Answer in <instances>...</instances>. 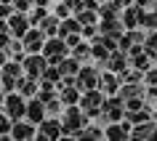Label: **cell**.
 Masks as SVG:
<instances>
[{
    "label": "cell",
    "instance_id": "obj_14",
    "mask_svg": "<svg viewBox=\"0 0 157 141\" xmlns=\"http://www.w3.org/2000/svg\"><path fill=\"white\" fill-rule=\"evenodd\" d=\"M24 117H27V120H29V123H35V125H37V123H40V120H43V117H45V104H43L40 99H35V96H32V99L27 101Z\"/></svg>",
    "mask_w": 157,
    "mask_h": 141
},
{
    "label": "cell",
    "instance_id": "obj_16",
    "mask_svg": "<svg viewBox=\"0 0 157 141\" xmlns=\"http://www.w3.org/2000/svg\"><path fill=\"white\" fill-rule=\"evenodd\" d=\"M8 29H11L13 37H21V35L29 29V19H27L21 11H19V13H11L8 16Z\"/></svg>",
    "mask_w": 157,
    "mask_h": 141
},
{
    "label": "cell",
    "instance_id": "obj_10",
    "mask_svg": "<svg viewBox=\"0 0 157 141\" xmlns=\"http://www.w3.org/2000/svg\"><path fill=\"white\" fill-rule=\"evenodd\" d=\"M43 43H45V35H43L40 27H37V29H27V32L21 35V48H24L27 53H40Z\"/></svg>",
    "mask_w": 157,
    "mask_h": 141
},
{
    "label": "cell",
    "instance_id": "obj_29",
    "mask_svg": "<svg viewBox=\"0 0 157 141\" xmlns=\"http://www.w3.org/2000/svg\"><path fill=\"white\" fill-rule=\"evenodd\" d=\"M96 3H104V0H96Z\"/></svg>",
    "mask_w": 157,
    "mask_h": 141
},
{
    "label": "cell",
    "instance_id": "obj_19",
    "mask_svg": "<svg viewBox=\"0 0 157 141\" xmlns=\"http://www.w3.org/2000/svg\"><path fill=\"white\" fill-rule=\"evenodd\" d=\"M139 27L141 29H157V11H144L141 8V19H139Z\"/></svg>",
    "mask_w": 157,
    "mask_h": 141
},
{
    "label": "cell",
    "instance_id": "obj_1",
    "mask_svg": "<svg viewBox=\"0 0 157 141\" xmlns=\"http://www.w3.org/2000/svg\"><path fill=\"white\" fill-rule=\"evenodd\" d=\"M59 123H61V136H75L83 125H88V115H85L77 104H69V107L64 109V115H61Z\"/></svg>",
    "mask_w": 157,
    "mask_h": 141
},
{
    "label": "cell",
    "instance_id": "obj_28",
    "mask_svg": "<svg viewBox=\"0 0 157 141\" xmlns=\"http://www.w3.org/2000/svg\"><path fill=\"white\" fill-rule=\"evenodd\" d=\"M115 3H117V6H120V8H125V6H131L133 0H115Z\"/></svg>",
    "mask_w": 157,
    "mask_h": 141
},
{
    "label": "cell",
    "instance_id": "obj_6",
    "mask_svg": "<svg viewBox=\"0 0 157 141\" xmlns=\"http://www.w3.org/2000/svg\"><path fill=\"white\" fill-rule=\"evenodd\" d=\"M131 139L133 141H157V120H144V123H136L131 128Z\"/></svg>",
    "mask_w": 157,
    "mask_h": 141
},
{
    "label": "cell",
    "instance_id": "obj_5",
    "mask_svg": "<svg viewBox=\"0 0 157 141\" xmlns=\"http://www.w3.org/2000/svg\"><path fill=\"white\" fill-rule=\"evenodd\" d=\"M131 120H115V123H107L104 125V139L109 141H125V139H131Z\"/></svg>",
    "mask_w": 157,
    "mask_h": 141
},
{
    "label": "cell",
    "instance_id": "obj_2",
    "mask_svg": "<svg viewBox=\"0 0 157 141\" xmlns=\"http://www.w3.org/2000/svg\"><path fill=\"white\" fill-rule=\"evenodd\" d=\"M104 93L99 91V88H88V91H83V96H80V109H83L88 117H99L101 107H104Z\"/></svg>",
    "mask_w": 157,
    "mask_h": 141
},
{
    "label": "cell",
    "instance_id": "obj_30",
    "mask_svg": "<svg viewBox=\"0 0 157 141\" xmlns=\"http://www.w3.org/2000/svg\"><path fill=\"white\" fill-rule=\"evenodd\" d=\"M0 104H3V96H0Z\"/></svg>",
    "mask_w": 157,
    "mask_h": 141
},
{
    "label": "cell",
    "instance_id": "obj_11",
    "mask_svg": "<svg viewBox=\"0 0 157 141\" xmlns=\"http://www.w3.org/2000/svg\"><path fill=\"white\" fill-rule=\"evenodd\" d=\"M104 96H115L117 91H120V75L117 72H99V85H96Z\"/></svg>",
    "mask_w": 157,
    "mask_h": 141
},
{
    "label": "cell",
    "instance_id": "obj_9",
    "mask_svg": "<svg viewBox=\"0 0 157 141\" xmlns=\"http://www.w3.org/2000/svg\"><path fill=\"white\" fill-rule=\"evenodd\" d=\"M37 125H40V131L35 133V139H40V141H45V139H61V123H59L56 117H43Z\"/></svg>",
    "mask_w": 157,
    "mask_h": 141
},
{
    "label": "cell",
    "instance_id": "obj_7",
    "mask_svg": "<svg viewBox=\"0 0 157 141\" xmlns=\"http://www.w3.org/2000/svg\"><path fill=\"white\" fill-rule=\"evenodd\" d=\"M45 64H48V59L43 56V53H29V56L21 61V69H24L27 77H35V80H40L43 69H45Z\"/></svg>",
    "mask_w": 157,
    "mask_h": 141
},
{
    "label": "cell",
    "instance_id": "obj_24",
    "mask_svg": "<svg viewBox=\"0 0 157 141\" xmlns=\"http://www.w3.org/2000/svg\"><path fill=\"white\" fill-rule=\"evenodd\" d=\"M11 123H13V120H11V117L6 115V112H3V115H0V136H8V131H11Z\"/></svg>",
    "mask_w": 157,
    "mask_h": 141
},
{
    "label": "cell",
    "instance_id": "obj_26",
    "mask_svg": "<svg viewBox=\"0 0 157 141\" xmlns=\"http://www.w3.org/2000/svg\"><path fill=\"white\" fill-rule=\"evenodd\" d=\"M32 3H35V0H13V8L24 13V11H29V6H32Z\"/></svg>",
    "mask_w": 157,
    "mask_h": 141
},
{
    "label": "cell",
    "instance_id": "obj_12",
    "mask_svg": "<svg viewBox=\"0 0 157 141\" xmlns=\"http://www.w3.org/2000/svg\"><path fill=\"white\" fill-rule=\"evenodd\" d=\"M104 64H107L109 72H117V75H120V72H125V69L131 67V61H128V53H125V51L115 48V51H109V56H107Z\"/></svg>",
    "mask_w": 157,
    "mask_h": 141
},
{
    "label": "cell",
    "instance_id": "obj_13",
    "mask_svg": "<svg viewBox=\"0 0 157 141\" xmlns=\"http://www.w3.org/2000/svg\"><path fill=\"white\" fill-rule=\"evenodd\" d=\"M35 123H29V120H13L11 123V131H8V136L11 139H21V141H27V139H35Z\"/></svg>",
    "mask_w": 157,
    "mask_h": 141
},
{
    "label": "cell",
    "instance_id": "obj_25",
    "mask_svg": "<svg viewBox=\"0 0 157 141\" xmlns=\"http://www.w3.org/2000/svg\"><path fill=\"white\" fill-rule=\"evenodd\" d=\"M69 13H72V6H69L67 0L61 3V6H56V16H59V19H67Z\"/></svg>",
    "mask_w": 157,
    "mask_h": 141
},
{
    "label": "cell",
    "instance_id": "obj_4",
    "mask_svg": "<svg viewBox=\"0 0 157 141\" xmlns=\"http://www.w3.org/2000/svg\"><path fill=\"white\" fill-rule=\"evenodd\" d=\"M3 107H6V115H8L11 120H21V117H24V109H27V99L21 93L8 91V96L3 99Z\"/></svg>",
    "mask_w": 157,
    "mask_h": 141
},
{
    "label": "cell",
    "instance_id": "obj_8",
    "mask_svg": "<svg viewBox=\"0 0 157 141\" xmlns=\"http://www.w3.org/2000/svg\"><path fill=\"white\" fill-rule=\"evenodd\" d=\"M75 85H77L80 93L88 91V88H96V85H99V69H93V67H80L77 75H75Z\"/></svg>",
    "mask_w": 157,
    "mask_h": 141
},
{
    "label": "cell",
    "instance_id": "obj_27",
    "mask_svg": "<svg viewBox=\"0 0 157 141\" xmlns=\"http://www.w3.org/2000/svg\"><path fill=\"white\" fill-rule=\"evenodd\" d=\"M152 3L155 0H133V6H139V8H152Z\"/></svg>",
    "mask_w": 157,
    "mask_h": 141
},
{
    "label": "cell",
    "instance_id": "obj_17",
    "mask_svg": "<svg viewBox=\"0 0 157 141\" xmlns=\"http://www.w3.org/2000/svg\"><path fill=\"white\" fill-rule=\"evenodd\" d=\"M59 88H61V91H59V99H61V104H67V107H69V104H77V101H80V91H77V85H59Z\"/></svg>",
    "mask_w": 157,
    "mask_h": 141
},
{
    "label": "cell",
    "instance_id": "obj_18",
    "mask_svg": "<svg viewBox=\"0 0 157 141\" xmlns=\"http://www.w3.org/2000/svg\"><path fill=\"white\" fill-rule=\"evenodd\" d=\"M16 85H19V93L24 96V99H32V96H37V80L35 77H19L16 80Z\"/></svg>",
    "mask_w": 157,
    "mask_h": 141
},
{
    "label": "cell",
    "instance_id": "obj_21",
    "mask_svg": "<svg viewBox=\"0 0 157 141\" xmlns=\"http://www.w3.org/2000/svg\"><path fill=\"white\" fill-rule=\"evenodd\" d=\"M37 24H40L43 35H56V29H59V16H43Z\"/></svg>",
    "mask_w": 157,
    "mask_h": 141
},
{
    "label": "cell",
    "instance_id": "obj_3",
    "mask_svg": "<svg viewBox=\"0 0 157 141\" xmlns=\"http://www.w3.org/2000/svg\"><path fill=\"white\" fill-rule=\"evenodd\" d=\"M40 53L48 59L51 64H59V59H64V56H67V43L61 40L59 35H56V37H51V40L45 37V43H43Z\"/></svg>",
    "mask_w": 157,
    "mask_h": 141
},
{
    "label": "cell",
    "instance_id": "obj_20",
    "mask_svg": "<svg viewBox=\"0 0 157 141\" xmlns=\"http://www.w3.org/2000/svg\"><path fill=\"white\" fill-rule=\"evenodd\" d=\"M144 51H147L152 59H157V29H149L144 35Z\"/></svg>",
    "mask_w": 157,
    "mask_h": 141
},
{
    "label": "cell",
    "instance_id": "obj_22",
    "mask_svg": "<svg viewBox=\"0 0 157 141\" xmlns=\"http://www.w3.org/2000/svg\"><path fill=\"white\" fill-rule=\"evenodd\" d=\"M72 53H75L77 61L80 59H91V43H77V45H72Z\"/></svg>",
    "mask_w": 157,
    "mask_h": 141
},
{
    "label": "cell",
    "instance_id": "obj_15",
    "mask_svg": "<svg viewBox=\"0 0 157 141\" xmlns=\"http://www.w3.org/2000/svg\"><path fill=\"white\" fill-rule=\"evenodd\" d=\"M139 19H141V8L139 6H125V11L120 13V24H123V29H136L139 27Z\"/></svg>",
    "mask_w": 157,
    "mask_h": 141
},
{
    "label": "cell",
    "instance_id": "obj_23",
    "mask_svg": "<svg viewBox=\"0 0 157 141\" xmlns=\"http://www.w3.org/2000/svg\"><path fill=\"white\" fill-rule=\"evenodd\" d=\"M141 80H144L147 85H157V67L152 64V67L147 69V72H144V77H141Z\"/></svg>",
    "mask_w": 157,
    "mask_h": 141
}]
</instances>
